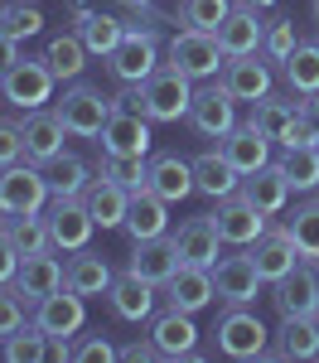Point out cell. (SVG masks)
Returning a JSON list of instances; mask_svg holds the SVG:
<instances>
[{"label": "cell", "instance_id": "816d5d0a", "mask_svg": "<svg viewBox=\"0 0 319 363\" xmlns=\"http://www.w3.org/2000/svg\"><path fill=\"white\" fill-rule=\"evenodd\" d=\"M300 112H305V126H310V136H315V145H319V92L300 97Z\"/></svg>", "mask_w": 319, "mask_h": 363}, {"label": "cell", "instance_id": "e0dca14e", "mask_svg": "<svg viewBox=\"0 0 319 363\" xmlns=\"http://www.w3.org/2000/svg\"><path fill=\"white\" fill-rule=\"evenodd\" d=\"M107 306H112L116 320H126V325H145V320L155 315V306H160V296H155V281L136 277V272H121V277H112Z\"/></svg>", "mask_w": 319, "mask_h": 363}, {"label": "cell", "instance_id": "f5cc1de1", "mask_svg": "<svg viewBox=\"0 0 319 363\" xmlns=\"http://www.w3.org/2000/svg\"><path fill=\"white\" fill-rule=\"evenodd\" d=\"M15 58H20V39H15L10 29H0V73H5Z\"/></svg>", "mask_w": 319, "mask_h": 363}, {"label": "cell", "instance_id": "f6af8a7d", "mask_svg": "<svg viewBox=\"0 0 319 363\" xmlns=\"http://www.w3.org/2000/svg\"><path fill=\"white\" fill-rule=\"evenodd\" d=\"M295 44H300V29H295V20H266V39H261V54L271 58V63H286L290 54H295Z\"/></svg>", "mask_w": 319, "mask_h": 363}, {"label": "cell", "instance_id": "db71d44e", "mask_svg": "<svg viewBox=\"0 0 319 363\" xmlns=\"http://www.w3.org/2000/svg\"><path fill=\"white\" fill-rule=\"evenodd\" d=\"M126 10H145V5H155V0H121Z\"/></svg>", "mask_w": 319, "mask_h": 363}, {"label": "cell", "instance_id": "8992f818", "mask_svg": "<svg viewBox=\"0 0 319 363\" xmlns=\"http://www.w3.org/2000/svg\"><path fill=\"white\" fill-rule=\"evenodd\" d=\"M54 112L63 116L68 136L92 140V136H102V126L112 121L116 97H107L102 87H92V83H73V87H68V92H63V97L54 102Z\"/></svg>", "mask_w": 319, "mask_h": 363}, {"label": "cell", "instance_id": "9f6ffc18", "mask_svg": "<svg viewBox=\"0 0 319 363\" xmlns=\"http://www.w3.org/2000/svg\"><path fill=\"white\" fill-rule=\"evenodd\" d=\"M315 20H319V0H315Z\"/></svg>", "mask_w": 319, "mask_h": 363}, {"label": "cell", "instance_id": "6da1fadb", "mask_svg": "<svg viewBox=\"0 0 319 363\" xmlns=\"http://www.w3.org/2000/svg\"><path fill=\"white\" fill-rule=\"evenodd\" d=\"M107 68H112L116 83L141 87L145 78L160 68V25H141V20L131 15V20H126V34H121V44L107 54Z\"/></svg>", "mask_w": 319, "mask_h": 363}, {"label": "cell", "instance_id": "5b68a950", "mask_svg": "<svg viewBox=\"0 0 319 363\" xmlns=\"http://www.w3.org/2000/svg\"><path fill=\"white\" fill-rule=\"evenodd\" d=\"M165 63L179 68L184 78H194V83H208V78H218L223 73V44H218V34H208V29H179L170 44H165Z\"/></svg>", "mask_w": 319, "mask_h": 363}, {"label": "cell", "instance_id": "f907efd6", "mask_svg": "<svg viewBox=\"0 0 319 363\" xmlns=\"http://www.w3.org/2000/svg\"><path fill=\"white\" fill-rule=\"evenodd\" d=\"M15 272H20V247L0 233V281H15Z\"/></svg>", "mask_w": 319, "mask_h": 363}, {"label": "cell", "instance_id": "7c38bea8", "mask_svg": "<svg viewBox=\"0 0 319 363\" xmlns=\"http://www.w3.org/2000/svg\"><path fill=\"white\" fill-rule=\"evenodd\" d=\"M150 339L160 344V354L165 359H189V363H203V349H199V325H194V315L189 310H155L150 315Z\"/></svg>", "mask_w": 319, "mask_h": 363}, {"label": "cell", "instance_id": "4316f807", "mask_svg": "<svg viewBox=\"0 0 319 363\" xmlns=\"http://www.w3.org/2000/svg\"><path fill=\"white\" fill-rule=\"evenodd\" d=\"M261 39H266V20H261L257 5H232V15L218 25V44L223 54H261Z\"/></svg>", "mask_w": 319, "mask_h": 363}, {"label": "cell", "instance_id": "836d02e7", "mask_svg": "<svg viewBox=\"0 0 319 363\" xmlns=\"http://www.w3.org/2000/svg\"><path fill=\"white\" fill-rule=\"evenodd\" d=\"M83 203H87V213H92L97 228H121L126 223V208H131V189H121V184H112V179L97 174V179L87 184Z\"/></svg>", "mask_w": 319, "mask_h": 363}, {"label": "cell", "instance_id": "7bdbcfd3", "mask_svg": "<svg viewBox=\"0 0 319 363\" xmlns=\"http://www.w3.org/2000/svg\"><path fill=\"white\" fill-rule=\"evenodd\" d=\"M232 15V0H179V25L184 29H208L218 34V25Z\"/></svg>", "mask_w": 319, "mask_h": 363}, {"label": "cell", "instance_id": "cb8c5ba5", "mask_svg": "<svg viewBox=\"0 0 319 363\" xmlns=\"http://www.w3.org/2000/svg\"><path fill=\"white\" fill-rule=\"evenodd\" d=\"M271 145H276V140L261 136L252 121H247V126L237 121L228 136L218 140V150H223V155L232 160V169H237V174H257L261 165H271Z\"/></svg>", "mask_w": 319, "mask_h": 363}, {"label": "cell", "instance_id": "8d00e7d4", "mask_svg": "<svg viewBox=\"0 0 319 363\" xmlns=\"http://www.w3.org/2000/svg\"><path fill=\"white\" fill-rule=\"evenodd\" d=\"M281 73H286L290 92H300V97L319 92V39H300V44H295V54L281 63Z\"/></svg>", "mask_w": 319, "mask_h": 363}, {"label": "cell", "instance_id": "1f68e13d", "mask_svg": "<svg viewBox=\"0 0 319 363\" xmlns=\"http://www.w3.org/2000/svg\"><path fill=\"white\" fill-rule=\"evenodd\" d=\"M73 34L87 44L92 58H107L116 44H121L126 20H116V15H107V10H78V15H73Z\"/></svg>", "mask_w": 319, "mask_h": 363}, {"label": "cell", "instance_id": "bcb514c9", "mask_svg": "<svg viewBox=\"0 0 319 363\" xmlns=\"http://www.w3.org/2000/svg\"><path fill=\"white\" fill-rule=\"evenodd\" d=\"M25 315H29V301L15 291V281H0V339L15 335L20 325H29Z\"/></svg>", "mask_w": 319, "mask_h": 363}, {"label": "cell", "instance_id": "f35d334b", "mask_svg": "<svg viewBox=\"0 0 319 363\" xmlns=\"http://www.w3.org/2000/svg\"><path fill=\"white\" fill-rule=\"evenodd\" d=\"M44 174H49V189H54V194H63V199H68V194H87V184L97 179V174L87 169V160L68 155V150H63L58 160H49V165H44Z\"/></svg>", "mask_w": 319, "mask_h": 363}, {"label": "cell", "instance_id": "6f0895ef", "mask_svg": "<svg viewBox=\"0 0 319 363\" xmlns=\"http://www.w3.org/2000/svg\"><path fill=\"white\" fill-rule=\"evenodd\" d=\"M315 267H319V262H315Z\"/></svg>", "mask_w": 319, "mask_h": 363}, {"label": "cell", "instance_id": "4fadbf2b", "mask_svg": "<svg viewBox=\"0 0 319 363\" xmlns=\"http://www.w3.org/2000/svg\"><path fill=\"white\" fill-rule=\"evenodd\" d=\"M276 63L266 54H232L223 63V73H218V83L228 87L237 102H261L266 92H276V73H271Z\"/></svg>", "mask_w": 319, "mask_h": 363}, {"label": "cell", "instance_id": "c3c4849f", "mask_svg": "<svg viewBox=\"0 0 319 363\" xmlns=\"http://www.w3.org/2000/svg\"><path fill=\"white\" fill-rule=\"evenodd\" d=\"M116 354H121V349H112V339L107 335H78L73 339V359L78 363H107V359H116Z\"/></svg>", "mask_w": 319, "mask_h": 363}, {"label": "cell", "instance_id": "7a4b0ae2", "mask_svg": "<svg viewBox=\"0 0 319 363\" xmlns=\"http://www.w3.org/2000/svg\"><path fill=\"white\" fill-rule=\"evenodd\" d=\"M213 339H218V354L237 363L271 354V330L261 325V315L252 306H223L218 325H213Z\"/></svg>", "mask_w": 319, "mask_h": 363}, {"label": "cell", "instance_id": "7402d4cb", "mask_svg": "<svg viewBox=\"0 0 319 363\" xmlns=\"http://www.w3.org/2000/svg\"><path fill=\"white\" fill-rule=\"evenodd\" d=\"M58 286H63V262L54 257V247H49V252H29V257H20V272H15V291L25 296L29 306H39L44 296H54Z\"/></svg>", "mask_w": 319, "mask_h": 363}, {"label": "cell", "instance_id": "ffe728a7", "mask_svg": "<svg viewBox=\"0 0 319 363\" xmlns=\"http://www.w3.org/2000/svg\"><path fill=\"white\" fill-rule=\"evenodd\" d=\"M237 194L247 199V203H257L266 218H276V213H286V203H290V179H286V169H281V160H271V165H261L257 174H242V189Z\"/></svg>", "mask_w": 319, "mask_h": 363}, {"label": "cell", "instance_id": "277c9868", "mask_svg": "<svg viewBox=\"0 0 319 363\" xmlns=\"http://www.w3.org/2000/svg\"><path fill=\"white\" fill-rule=\"evenodd\" d=\"M252 126L276 145H315L300 112V92H266L261 102H252Z\"/></svg>", "mask_w": 319, "mask_h": 363}, {"label": "cell", "instance_id": "83f0119b", "mask_svg": "<svg viewBox=\"0 0 319 363\" xmlns=\"http://www.w3.org/2000/svg\"><path fill=\"white\" fill-rule=\"evenodd\" d=\"M179 267H184V262H179V252H174L170 233H165V238H141V242H131V262H126V272H136V277L165 286Z\"/></svg>", "mask_w": 319, "mask_h": 363}, {"label": "cell", "instance_id": "e575fe53", "mask_svg": "<svg viewBox=\"0 0 319 363\" xmlns=\"http://www.w3.org/2000/svg\"><path fill=\"white\" fill-rule=\"evenodd\" d=\"M87 44L73 34V29H63V34H54L49 44H44V63L54 68L58 78H68V83H78L83 78V68H87Z\"/></svg>", "mask_w": 319, "mask_h": 363}, {"label": "cell", "instance_id": "74e56055", "mask_svg": "<svg viewBox=\"0 0 319 363\" xmlns=\"http://www.w3.org/2000/svg\"><path fill=\"white\" fill-rule=\"evenodd\" d=\"M97 174L136 194V189H145V179H150V155H112V150H102Z\"/></svg>", "mask_w": 319, "mask_h": 363}, {"label": "cell", "instance_id": "11a10c76", "mask_svg": "<svg viewBox=\"0 0 319 363\" xmlns=\"http://www.w3.org/2000/svg\"><path fill=\"white\" fill-rule=\"evenodd\" d=\"M237 5H257V10H266V5H276V0H237Z\"/></svg>", "mask_w": 319, "mask_h": 363}, {"label": "cell", "instance_id": "3957f363", "mask_svg": "<svg viewBox=\"0 0 319 363\" xmlns=\"http://www.w3.org/2000/svg\"><path fill=\"white\" fill-rule=\"evenodd\" d=\"M54 87H58V73L44 63V54L29 58L20 54L5 73H0V92L15 112H39L44 102H54Z\"/></svg>", "mask_w": 319, "mask_h": 363}, {"label": "cell", "instance_id": "484cf974", "mask_svg": "<svg viewBox=\"0 0 319 363\" xmlns=\"http://www.w3.org/2000/svg\"><path fill=\"white\" fill-rule=\"evenodd\" d=\"M145 184L165 199V203H179V199L199 194V189H194V160H184V155H174V150L150 155V179H145Z\"/></svg>", "mask_w": 319, "mask_h": 363}, {"label": "cell", "instance_id": "4dcf8cb0", "mask_svg": "<svg viewBox=\"0 0 319 363\" xmlns=\"http://www.w3.org/2000/svg\"><path fill=\"white\" fill-rule=\"evenodd\" d=\"M63 286H73L78 296H107L112 291V267H107V257L102 252H68V262H63Z\"/></svg>", "mask_w": 319, "mask_h": 363}, {"label": "cell", "instance_id": "8fae6325", "mask_svg": "<svg viewBox=\"0 0 319 363\" xmlns=\"http://www.w3.org/2000/svg\"><path fill=\"white\" fill-rule=\"evenodd\" d=\"M189 126L199 131V136H208V140H223L237 126V97H232L223 83H208L203 87H194V102H189Z\"/></svg>", "mask_w": 319, "mask_h": 363}, {"label": "cell", "instance_id": "b9f144b4", "mask_svg": "<svg viewBox=\"0 0 319 363\" xmlns=\"http://www.w3.org/2000/svg\"><path fill=\"white\" fill-rule=\"evenodd\" d=\"M44 344H49V335L29 320V325H20L15 335L0 339V359H5V363H39V359H44Z\"/></svg>", "mask_w": 319, "mask_h": 363}, {"label": "cell", "instance_id": "30bf717a", "mask_svg": "<svg viewBox=\"0 0 319 363\" xmlns=\"http://www.w3.org/2000/svg\"><path fill=\"white\" fill-rule=\"evenodd\" d=\"M44 218H49V238H54V252H78L87 247V238L97 233V223H92V213H87L83 194H54L49 203H44Z\"/></svg>", "mask_w": 319, "mask_h": 363}, {"label": "cell", "instance_id": "52a82bcc", "mask_svg": "<svg viewBox=\"0 0 319 363\" xmlns=\"http://www.w3.org/2000/svg\"><path fill=\"white\" fill-rule=\"evenodd\" d=\"M189 102H194V78H184L170 63L141 83V112L150 121H179V116H189Z\"/></svg>", "mask_w": 319, "mask_h": 363}, {"label": "cell", "instance_id": "d4e9b609", "mask_svg": "<svg viewBox=\"0 0 319 363\" xmlns=\"http://www.w3.org/2000/svg\"><path fill=\"white\" fill-rule=\"evenodd\" d=\"M213 301H218V286H213V272H208V267H179V272L165 281V306H174V310L199 315V310L213 306Z\"/></svg>", "mask_w": 319, "mask_h": 363}, {"label": "cell", "instance_id": "d6a6232c", "mask_svg": "<svg viewBox=\"0 0 319 363\" xmlns=\"http://www.w3.org/2000/svg\"><path fill=\"white\" fill-rule=\"evenodd\" d=\"M194 189L208 199H228L242 189V174L232 169L223 150H203V155H194Z\"/></svg>", "mask_w": 319, "mask_h": 363}, {"label": "cell", "instance_id": "60d3db41", "mask_svg": "<svg viewBox=\"0 0 319 363\" xmlns=\"http://www.w3.org/2000/svg\"><path fill=\"white\" fill-rule=\"evenodd\" d=\"M286 233L295 238V247H300L305 262H319V199H305V203L290 213Z\"/></svg>", "mask_w": 319, "mask_h": 363}, {"label": "cell", "instance_id": "681fc988", "mask_svg": "<svg viewBox=\"0 0 319 363\" xmlns=\"http://www.w3.org/2000/svg\"><path fill=\"white\" fill-rule=\"evenodd\" d=\"M116 359H126V363H155V359H165V354H160V344H155V339L145 335V339H136V344H126Z\"/></svg>", "mask_w": 319, "mask_h": 363}, {"label": "cell", "instance_id": "ab89813d", "mask_svg": "<svg viewBox=\"0 0 319 363\" xmlns=\"http://www.w3.org/2000/svg\"><path fill=\"white\" fill-rule=\"evenodd\" d=\"M281 169H286V179H290V189H295V194L319 189V145H286Z\"/></svg>", "mask_w": 319, "mask_h": 363}, {"label": "cell", "instance_id": "5bb4252c", "mask_svg": "<svg viewBox=\"0 0 319 363\" xmlns=\"http://www.w3.org/2000/svg\"><path fill=\"white\" fill-rule=\"evenodd\" d=\"M170 242H174V252H179L184 267H208V272H213V262L223 257V233H218V223H213L208 213L184 218L179 228H170Z\"/></svg>", "mask_w": 319, "mask_h": 363}, {"label": "cell", "instance_id": "9c48e42d", "mask_svg": "<svg viewBox=\"0 0 319 363\" xmlns=\"http://www.w3.org/2000/svg\"><path fill=\"white\" fill-rule=\"evenodd\" d=\"M213 286H218V301H223V306H257L266 277L257 272L252 252L242 247V252H223V257L213 262Z\"/></svg>", "mask_w": 319, "mask_h": 363}, {"label": "cell", "instance_id": "ba28073f", "mask_svg": "<svg viewBox=\"0 0 319 363\" xmlns=\"http://www.w3.org/2000/svg\"><path fill=\"white\" fill-rule=\"evenodd\" d=\"M49 199L54 189H49L44 165H34V160L0 165V213H39Z\"/></svg>", "mask_w": 319, "mask_h": 363}, {"label": "cell", "instance_id": "44dd1931", "mask_svg": "<svg viewBox=\"0 0 319 363\" xmlns=\"http://www.w3.org/2000/svg\"><path fill=\"white\" fill-rule=\"evenodd\" d=\"M150 116L131 112V107H116L112 121L102 126V150L112 155H150Z\"/></svg>", "mask_w": 319, "mask_h": 363}, {"label": "cell", "instance_id": "f1b7e54d", "mask_svg": "<svg viewBox=\"0 0 319 363\" xmlns=\"http://www.w3.org/2000/svg\"><path fill=\"white\" fill-rule=\"evenodd\" d=\"M126 233H131V242H141V238H165L170 233V203L155 194L150 184L131 194V208H126Z\"/></svg>", "mask_w": 319, "mask_h": 363}, {"label": "cell", "instance_id": "f546056e", "mask_svg": "<svg viewBox=\"0 0 319 363\" xmlns=\"http://www.w3.org/2000/svg\"><path fill=\"white\" fill-rule=\"evenodd\" d=\"M266 359H319V315H286Z\"/></svg>", "mask_w": 319, "mask_h": 363}, {"label": "cell", "instance_id": "7dc6e473", "mask_svg": "<svg viewBox=\"0 0 319 363\" xmlns=\"http://www.w3.org/2000/svg\"><path fill=\"white\" fill-rule=\"evenodd\" d=\"M15 160H29L25 155V126L0 116V165H15Z\"/></svg>", "mask_w": 319, "mask_h": 363}, {"label": "cell", "instance_id": "2e32d148", "mask_svg": "<svg viewBox=\"0 0 319 363\" xmlns=\"http://www.w3.org/2000/svg\"><path fill=\"white\" fill-rule=\"evenodd\" d=\"M208 218L218 223V233H223V242H228V247H252L261 233L271 228V218L261 213L257 203H247L242 194L218 199V213H208Z\"/></svg>", "mask_w": 319, "mask_h": 363}, {"label": "cell", "instance_id": "ee69618b", "mask_svg": "<svg viewBox=\"0 0 319 363\" xmlns=\"http://www.w3.org/2000/svg\"><path fill=\"white\" fill-rule=\"evenodd\" d=\"M0 29H10V34L25 44L34 34H44V10H39L34 0H10V5H0Z\"/></svg>", "mask_w": 319, "mask_h": 363}, {"label": "cell", "instance_id": "d6986e66", "mask_svg": "<svg viewBox=\"0 0 319 363\" xmlns=\"http://www.w3.org/2000/svg\"><path fill=\"white\" fill-rule=\"evenodd\" d=\"M247 252H252L257 272L266 277V286H276L286 272H295V267L305 262V257H300V247H295V238L286 233V223H281V228H266V233H261Z\"/></svg>", "mask_w": 319, "mask_h": 363}, {"label": "cell", "instance_id": "d590c367", "mask_svg": "<svg viewBox=\"0 0 319 363\" xmlns=\"http://www.w3.org/2000/svg\"><path fill=\"white\" fill-rule=\"evenodd\" d=\"M0 233H5V238H10V242L20 247V257H29V252H49V247H54L44 208H39V213H5Z\"/></svg>", "mask_w": 319, "mask_h": 363}, {"label": "cell", "instance_id": "9a60e30c", "mask_svg": "<svg viewBox=\"0 0 319 363\" xmlns=\"http://www.w3.org/2000/svg\"><path fill=\"white\" fill-rule=\"evenodd\" d=\"M44 335H63V339H78V330L87 325V296H78L73 286H58L54 296H44L34 315H29Z\"/></svg>", "mask_w": 319, "mask_h": 363}, {"label": "cell", "instance_id": "ac0fdd59", "mask_svg": "<svg viewBox=\"0 0 319 363\" xmlns=\"http://www.w3.org/2000/svg\"><path fill=\"white\" fill-rule=\"evenodd\" d=\"M271 301L281 310V320L286 315H319V267L315 262H300L295 272H286V277L276 281Z\"/></svg>", "mask_w": 319, "mask_h": 363}, {"label": "cell", "instance_id": "603a6c76", "mask_svg": "<svg viewBox=\"0 0 319 363\" xmlns=\"http://www.w3.org/2000/svg\"><path fill=\"white\" fill-rule=\"evenodd\" d=\"M25 155L34 160V165H49V160H58L63 155V140H68V126H63V116L58 112H25Z\"/></svg>", "mask_w": 319, "mask_h": 363}]
</instances>
